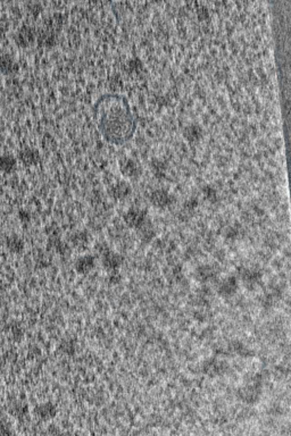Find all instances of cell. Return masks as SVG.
<instances>
[{
  "label": "cell",
  "mask_w": 291,
  "mask_h": 436,
  "mask_svg": "<svg viewBox=\"0 0 291 436\" xmlns=\"http://www.w3.org/2000/svg\"><path fill=\"white\" fill-rule=\"evenodd\" d=\"M94 117L100 133L112 143L126 142L136 131V119L130 105L118 94L101 97L94 106Z\"/></svg>",
  "instance_id": "6da1fadb"
},
{
  "label": "cell",
  "mask_w": 291,
  "mask_h": 436,
  "mask_svg": "<svg viewBox=\"0 0 291 436\" xmlns=\"http://www.w3.org/2000/svg\"><path fill=\"white\" fill-rule=\"evenodd\" d=\"M149 219L147 210L138 208V207H132L129 210H126L123 215V220L127 227L138 230Z\"/></svg>",
  "instance_id": "7a4b0ae2"
},
{
  "label": "cell",
  "mask_w": 291,
  "mask_h": 436,
  "mask_svg": "<svg viewBox=\"0 0 291 436\" xmlns=\"http://www.w3.org/2000/svg\"><path fill=\"white\" fill-rule=\"evenodd\" d=\"M119 170L122 175L127 177V179H136L139 177L143 173V167L141 164L137 159L131 157H124L119 161Z\"/></svg>",
  "instance_id": "3957f363"
},
{
  "label": "cell",
  "mask_w": 291,
  "mask_h": 436,
  "mask_svg": "<svg viewBox=\"0 0 291 436\" xmlns=\"http://www.w3.org/2000/svg\"><path fill=\"white\" fill-rule=\"evenodd\" d=\"M238 397L247 405H255L262 397V387L257 383L245 385L239 388Z\"/></svg>",
  "instance_id": "277c9868"
},
{
  "label": "cell",
  "mask_w": 291,
  "mask_h": 436,
  "mask_svg": "<svg viewBox=\"0 0 291 436\" xmlns=\"http://www.w3.org/2000/svg\"><path fill=\"white\" fill-rule=\"evenodd\" d=\"M99 258L101 260V264H103V267L108 272L118 271L123 263H124V257L121 253L116 252L112 249H109L108 251L101 254Z\"/></svg>",
  "instance_id": "5b68a950"
},
{
  "label": "cell",
  "mask_w": 291,
  "mask_h": 436,
  "mask_svg": "<svg viewBox=\"0 0 291 436\" xmlns=\"http://www.w3.org/2000/svg\"><path fill=\"white\" fill-rule=\"evenodd\" d=\"M132 193V188L129 182L124 180H117L109 184L108 194L114 200H124Z\"/></svg>",
  "instance_id": "8992f818"
},
{
  "label": "cell",
  "mask_w": 291,
  "mask_h": 436,
  "mask_svg": "<svg viewBox=\"0 0 291 436\" xmlns=\"http://www.w3.org/2000/svg\"><path fill=\"white\" fill-rule=\"evenodd\" d=\"M174 201H175V197L165 189H158V190L152 191L150 194V202L152 206L157 207V208H167L173 205Z\"/></svg>",
  "instance_id": "52a82bcc"
},
{
  "label": "cell",
  "mask_w": 291,
  "mask_h": 436,
  "mask_svg": "<svg viewBox=\"0 0 291 436\" xmlns=\"http://www.w3.org/2000/svg\"><path fill=\"white\" fill-rule=\"evenodd\" d=\"M238 289H239L238 278L234 277V276H229V277L223 278L220 283H218L216 291L218 296L228 299V298L233 297L236 293V291H238Z\"/></svg>",
  "instance_id": "ba28073f"
},
{
  "label": "cell",
  "mask_w": 291,
  "mask_h": 436,
  "mask_svg": "<svg viewBox=\"0 0 291 436\" xmlns=\"http://www.w3.org/2000/svg\"><path fill=\"white\" fill-rule=\"evenodd\" d=\"M18 161L25 166H35L41 161V155L36 148L24 147L18 151Z\"/></svg>",
  "instance_id": "9c48e42d"
},
{
  "label": "cell",
  "mask_w": 291,
  "mask_h": 436,
  "mask_svg": "<svg viewBox=\"0 0 291 436\" xmlns=\"http://www.w3.org/2000/svg\"><path fill=\"white\" fill-rule=\"evenodd\" d=\"M96 267V257L93 254L80 256L74 263V270L80 275H87Z\"/></svg>",
  "instance_id": "30bf717a"
},
{
  "label": "cell",
  "mask_w": 291,
  "mask_h": 436,
  "mask_svg": "<svg viewBox=\"0 0 291 436\" xmlns=\"http://www.w3.org/2000/svg\"><path fill=\"white\" fill-rule=\"evenodd\" d=\"M58 409L56 405L52 402L39 403L34 407V415L42 421H49L57 416Z\"/></svg>",
  "instance_id": "8fae6325"
},
{
  "label": "cell",
  "mask_w": 291,
  "mask_h": 436,
  "mask_svg": "<svg viewBox=\"0 0 291 436\" xmlns=\"http://www.w3.org/2000/svg\"><path fill=\"white\" fill-rule=\"evenodd\" d=\"M262 278H263L262 272L257 270H254V268H243L240 272V279L248 288H256L261 284Z\"/></svg>",
  "instance_id": "7c38bea8"
},
{
  "label": "cell",
  "mask_w": 291,
  "mask_h": 436,
  "mask_svg": "<svg viewBox=\"0 0 291 436\" xmlns=\"http://www.w3.org/2000/svg\"><path fill=\"white\" fill-rule=\"evenodd\" d=\"M73 248L78 250H86L91 242V235L87 230L76 231L70 236Z\"/></svg>",
  "instance_id": "4fadbf2b"
},
{
  "label": "cell",
  "mask_w": 291,
  "mask_h": 436,
  "mask_svg": "<svg viewBox=\"0 0 291 436\" xmlns=\"http://www.w3.org/2000/svg\"><path fill=\"white\" fill-rule=\"evenodd\" d=\"M35 39V32L33 28L29 25H23L20 30L17 31L15 41L20 47H28L30 46Z\"/></svg>",
  "instance_id": "5bb4252c"
},
{
  "label": "cell",
  "mask_w": 291,
  "mask_h": 436,
  "mask_svg": "<svg viewBox=\"0 0 291 436\" xmlns=\"http://www.w3.org/2000/svg\"><path fill=\"white\" fill-rule=\"evenodd\" d=\"M18 71V63L15 58L10 56L9 54H5L0 56V73L5 75L14 74Z\"/></svg>",
  "instance_id": "9a60e30c"
},
{
  "label": "cell",
  "mask_w": 291,
  "mask_h": 436,
  "mask_svg": "<svg viewBox=\"0 0 291 436\" xmlns=\"http://www.w3.org/2000/svg\"><path fill=\"white\" fill-rule=\"evenodd\" d=\"M6 248L10 253L21 254L25 249V242L20 235L12 234L6 239Z\"/></svg>",
  "instance_id": "2e32d148"
},
{
  "label": "cell",
  "mask_w": 291,
  "mask_h": 436,
  "mask_svg": "<svg viewBox=\"0 0 291 436\" xmlns=\"http://www.w3.org/2000/svg\"><path fill=\"white\" fill-rule=\"evenodd\" d=\"M17 158L12 154H3L0 156V172L10 174L16 169Z\"/></svg>",
  "instance_id": "e0dca14e"
},
{
  "label": "cell",
  "mask_w": 291,
  "mask_h": 436,
  "mask_svg": "<svg viewBox=\"0 0 291 436\" xmlns=\"http://www.w3.org/2000/svg\"><path fill=\"white\" fill-rule=\"evenodd\" d=\"M137 232H138V234H139L140 240L144 243L151 242L156 235V230H155L154 225H152V223L150 221V219H148L143 225V226H141L140 228H138Z\"/></svg>",
  "instance_id": "ac0fdd59"
},
{
  "label": "cell",
  "mask_w": 291,
  "mask_h": 436,
  "mask_svg": "<svg viewBox=\"0 0 291 436\" xmlns=\"http://www.w3.org/2000/svg\"><path fill=\"white\" fill-rule=\"evenodd\" d=\"M216 270L213 266H209V265H204V266L198 267L197 271H196V278L203 283L212 281L216 277Z\"/></svg>",
  "instance_id": "d6986e66"
},
{
  "label": "cell",
  "mask_w": 291,
  "mask_h": 436,
  "mask_svg": "<svg viewBox=\"0 0 291 436\" xmlns=\"http://www.w3.org/2000/svg\"><path fill=\"white\" fill-rule=\"evenodd\" d=\"M8 412L18 420L24 419L29 415V406L22 401H15L8 407Z\"/></svg>",
  "instance_id": "ffe728a7"
},
{
  "label": "cell",
  "mask_w": 291,
  "mask_h": 436,
  "mask_svg": "<svg viewBox=\"0 0 291 436\" xmlns=\"http://www.w3.org/2000/svg\"><path fill=\"white\" fill-rule=\"evenodd\" d=\"M203 127L198 124H189L183 129V136L190 142H196L203 137Z\"/></svg>",
  "instance_id": "44dd1931"
},
{
  "label": "cell",
  "mask_w": 291,
  "mask_h": 436,
  "mask_svg": "<svg viewBox=\"0 0 291 436\" xmlns=\"http://www.w3.org/2000/svg\"><path fill=\"white\" fill-rule=\"evenodd\" d=\"M204 372L207 375H218V374L223 372V362L215 360V359H210V360L205 362Z\"/></svg>",
  "instance_id": "7402d4cb"
},
{
  "label": "cell",
  "mask_w": 291,
  "mask_h": 436,
  "mask_svg": "<svg viewBox=\"0 0 291 436\" xmlns=\"http://www.w3.org/2000/svg\"><path fill=\"white\" fill-rule=\"evenodd\" d=\"M48 246L49 249H52L53 251L63 254L66 252L67 245L61 241V240L58 238V236H52L48 241Z\"/></svg>",
  "instance_id": "603a6c76"
},
{
  "label": "cell",
  "mask_w": 291,
  "mask_h": 436,
  "mask_svg": "<svg viewBox=\"0 0 291 436\" xmlns=\"http://www.w3.org/2000/svg\"><path fill=\"white\" fill-rule=\"evenodd\" d=\"M151 170L156 177H164L166 174L167 165L165 162L159 161V159H154L150 164Z\"/></svg>",
  "instance_id": "cb8c5ba5"
},
{
  "label": "cell",
  "mask_w": 291,
  "mask_h": 436,
  "mask_svg": "<svg viewBox=\"0 0 291 436\" xmlns=\"http://www.w3.org/2000/svg\"><path fill=\"white\" fill-rule=\"evenodd\" d=\"M203 193L205 195V198L210 202H215L217 200V191L216 189H214L212 185H206L203 189Z\"/></svg>",
  "instance_id": "d4e9b609"
},
{
  "label": "cell",
  "mask_w": 291,
  "mask_h": 436,
  "mask_svg": "<svg viewBox=\"0 0 291 436\" xmlns=\"http://www.w3.org/2000/svg\"><path fill=\"white\" fill-rule=\"evenodd\" d=\"M231 348H232V350H233V352H235V354L238 355L247 357V355L250 354V351L248 350V349H247L245 345L239 343V342H234L233 344L231 345Z\"/></svg>",
  "instance_id": "484cf974"
},
{
  "label": "cell",
  "mask_w": 291,
  "mask_h": 436,
  "mask_svg": "<svg viewBox=\"0 0 291 436\" xmlns=\"http://www.w3.org/2000/svg\"><path fill=\"white\" fill-rule=\"evenodd\" d=\"M17 217L22 224H29L31 220V214L27 209H21L17 213Z\"/></svg>",
  "instance_id": "4316f807"
},
{
  "label": "cell",
  "mask_w": 291,
  "mask_h": 436,
  "mask_svg": "<svg viewBox=\"0 0 291 436\" xmlns=\"http://www.w3.org/2000/svg\"><path fill=\"white\" fill-rule=\"evenodd\" d=\"M109 249H111V246H109L108 243H106V242H97L96 245H94V251H96V253L99 257L103 253L108 251Z\"/></svg>",
  "instance_id": "83f0119b"
},
{
  "label": "cell",
  "mask_w": 291,
  "mask_h": 436,
  "mask_svg": "<svg viewBox=\"0 0 291 436\" xmlns=\"http://www.w3.org/2000/svg\"><path fill=\"white\" fill-rule=\"evenodd\" d=\"M127 66H129V68H130V71H131V72L136 73V72L139 71L141 67H143V63H141V61H140L139 59H138V58H133V59H131V60L129 61V64H127Z\"/></svg>",
  "instance_id": "f1b7e54d"
},
{
  "label": "cell",
  "mask_w": 291,
  "mask_h": 436,
  "mask_svg": "<svg viewBox=\"0 0 291 436\" xmlns=\"http://www.w3.org/2000/svg\"><path fill=\"white\" fill-rule=\"evenodd\" d=\"M9 434H12L9 424L6 423L5 420L0 419V435H9Z\"/></svg>",
  "instance_id": "f546056e"
},
{
  "label": "cell",
  "mask_w": 291,
  "mask_h": 436,
  "mask_svg": "<svg viewBox=\"0 0 291 436\" xmlns=\"http://www.w3.org/2000/svg\"><path fill=\"white\" fill-rule=\"evenodd\" d=\"M108 281L111 282L112 284H117V283L121 282V275L118 274V271H116V272H109Z\"/></svg>",
  "instance_id": "4dcf8cb0"
},
{
  "label": "cell",
  "mask_w": 291,
  "mask_h": 436,
  "mask_svg": "<svg viewBox=\"0 0 291 436\" xmlns=\"http://www.w3.org/2000/svg\"><path fill=\"white\" fill-rule=\"evenodd\" d=\"M238 234H239V228L233 226V227H228L227 234L225 235H227V238L229 239H235Z\"/></svg>",
  "instance_id": "1f68e13d"
},
{
  "label": "cell",
  "mask_w": 291,
  "mask_h": 436,
  "mask_svg": "<svg viewBox=\"0 0 291 436\" xmlns=\"http://www.w3.org/2000/svg\"><path fill=\"white\" fill-rule=\"evenodd\" d=\"M184 206H185V208H187L188 210H195L198 207V200L195 199V198L189 199L188 201L185 202Z\"/></svg>",
  "instance_id": "d6a6232c"
}]
</instances>
